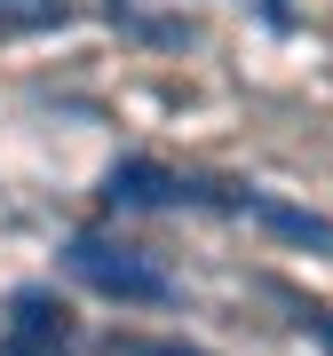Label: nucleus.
<instances>
[{"instance_id": "obj_1", "label": "nucleus", "mask_w": 333, "mask_h": 356, "mask_svg": "<svg viewBox=\"0 0 333 356\" xmlns=\"http://www.w3.org/2000/svg\"><path fill=\"white\" fill-rule=\"evenodd\" d=\"M72 277L79 285H95L103 293V301H175V277H166V269L151 261V254H135V245H119V238H95V229H88V238H72Z\"/></svg>"}, {"instance_id": "obj_6", "label": "nucleus", "mask_w": 333, "mask_h": 356, "mask_svg": "<svg viewBox=\"0 0 333 356\" xmlns=\"http://www.w3.org/2000/svg\"><path fill=\"white\" fill-rule=\"evenodd\" d=\"M318 341H325V348H333V317H318Z\"/></svg>"}, {"instance_id": "obj_4", "label": "nucleus", "mask_w": 333, "mask_h": 356, "mask_svg": "<svg viewBox=\"0 0 333 356\" xmlns=\"http://www.w3.org/2000/svg\"><path fill=\"white\" fill-rule=\"evenodd\" d=\"M222 206H246V214H262L270 229H278V238L333 254V222H318V214H294V206H278V198H262V191H238V198H222Z\"/></svg>"}, {"instance_id": "obj_5", "label": "nucleus", "mask_w": 333, "mask_h": 356, "mask_svg": "<svg viewBox=\"0 0 333 356\" xmlns=\"http://www.w3.org/2000/svg\"><path fill=\"white\" fill-rule=\"evenodd\" d=\"M143 356H206V348H175V341H166V348H143Z\"/></svg>"}, {"instance_id": "obj_3", "label": "nucleus", "mask_w": 333, "mask_h": 356, "mask_svg": "<svg viewBox=\"0 0 333 356\" xmlns=\"http://www.w3.org/2000/svg\"><path fill=\"white\" fill-rule=\"evenodd\" d=\"M103 198H111V206H127V214H143V206H183V198H191V182H183V175H166V166H151V159H127V166H111Z\"/></svg>"}, {"instance_id": "obj_2", "label": "nucleus", "mask_w": 333, "mask_h": 356, "mask_svg": "<svg viewBox=\"0 0 333 356\" xmlns=\"http://www.w3.org/2000/svg\"><path fill=\"white\" fill-rule=\"evenodd\" d=\"M0 348H8V356H64V348H72L64 301L40 293V285H24V293L8 301V332H0Z\"/></svg>"}]
</instances>
